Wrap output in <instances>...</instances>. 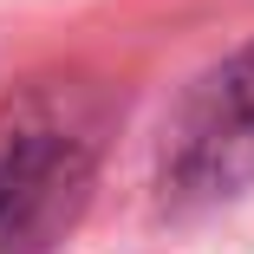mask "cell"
Here are the masks:
<instances>
[{
    "label": "cell",
    "mask_w": 254,
    "mask_h": 254,
    "mask_svg": "<svg viewBox=\"0 0 254 254\" xmlns=\"http://www.w3.org/2000/svg\"><path fill=\"white\" fill-rule=\"evenodd\" d=\"M163 189L176 202H222L254 189V46L202 78L163 143Z\"/></svg>",
    "instance_id": "6da1fadb"
},
{
    "label": "cell",
    "mask_w": 254,
    "mask_h": 254,
    "mask_svg": "<svg viewBox=\"0 0 254 254\" xmlns=\"http://www.w3.org/2000/svg\"><path fill=\"white\" fill-rule=\"evenodd\" d=\"M85 183V137L46 91L0 105V248L39 241Z\"/></svg>",
    "instance_id": "7a4b0ae2"
}]
</instances>
